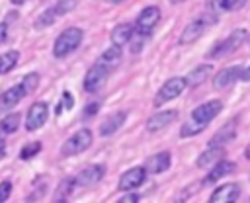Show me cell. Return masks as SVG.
Listing matches in <instances>:
<instances>
[{"label":"cell","instance_id":"cell-25","mask_svg":"<svg viewBox=\"0 0 250 203\" xmlns=\"http://www.w3.org/2000/svg\"><path fill=\"white\" fill-rule=\"evenodd\" d=\"M18 59H20V53H18V51H8V53L0 55V74L10 72V70L16 66Z\"/></svg>","mask_w":250,"mask_h":203},{"label":"cell","instance_id":"cell-28","mask_svg":"<svg viewBox=\"0 0 250 203\" xmlns=\"http://www.w3.org/2000/svg\"><path fill=\"white\" fill-rule=\"evenodd\" d=\"M55 18H57V12H55V8H49V10H45L37 20H35V27L37 29H41V27H47V25H53V21H55Z\"/></svg>","mask_w":250,"mask_h":203},{"label":"cell","instance_id":"cell-42","mask_svg":"<svg viewBox=\"0 0 250 203\" xmlns=\"http://www.w3.org/2000/svg\"><path fill=\"white\" fill-rule=\"evenodd\" d=\"M172 4H180V2H184V0H170Z\"/></svg>","mask_w":250,"mask_h":203},{"label":"cell","instance_id":"cell-14","mask_svg":"<svg viewBox=\"0 0 250 203\" xmlns=\"http://www.w3.org/2000/svg\"><path fill=\"white\" fill-rule=\"evenodd\" d=\"M242 66H227V68H223V70H219L217 72V76L213 78V84H215V88H229V86H232L236 80H240V76H242Z\"/></svg>","mask_w":250,"mask_h":203},{"label":"cell","instance_id":"cell-12","mask_svg":"<svg viewBox=\"0 0 250 203\" xmlns=\"http://www.w3.org/2000/svg\"><path fill=\"white\" fill-rule=\"evenodd\" d=\"M104 174H105V168L102 166V164H94V166H88V168H84L76 178H74V182H76V185H82V187H90V185H94V183H98L102 178H104Z\"/></svg>","mask_w":250,"mask_h":203},{"label":"cell","instance_id":"cell-4","mask_svg":"<svg viewBox=\"0 0 250 203\" xmlns=\"http://www.w3.org/2000/svg\"><path fill=\"white\" fill-rule=\"evenodd\" d=\"M94 137H92V131L90 129H80L78 133H74L70 139H66V142L62 144L61 152L64 156H72V154H78V152H84L86 148H90Z\"/></svg>","mask_w":250,"mask_h":203},{"label":"cell","instance_id":"cell-18","mask_svg":"<svg viewBox=\"0 0 250 203\" xmlns=\"http://www.w3.org/2000/svg\"><path fill=\"white\" fill-rule=\"evenodd\" d=\"M234 162H229V160H219L215 166H211V172L207 174V178H205V182L203 183H215L217 180H221V178H225V176H229V174H232L234 172Z\"/></svg>","mask_w":250,"mask_h":203},{"label":"cell","instance_id":"cell-37","mask_svg":"<svg viewBox=\"0 0 250 203\" xmlns=\"http://www.w3.org/2000/svg\"><path fill=\"white\" fill-rule=\"evenodd\" d=\"M64 102H66V107L70 109V107H72V96H70L68 92H64Z\"/></svg>","mask_w":250,"mask_h":203},{"label":"cell","instance_id":"cell-39","mask_svg":"<svg viewBox=\"0 0 250 203\" xmlns=\"http://www.w3.org/2000/svg\"><path fill=\"white\" fill-rule=\"evenodd\" d=\"M10 2H12V4H16V6H21V4H25L27 0H10Z\"/></svg>","mask_w":250,"mask_h":203},{"label":"cell","instance_id":"cell-11","mask_svg":"<svg viewBox=\"0 0 250 203\" xmlns=\"http://www.w3.org/2000/svg\"><path fill=\"white\" fill-rule=\"evenodd\" d=\"M238 195H240V185L229 182L213 191V195L209 197V203H232L238 199Z\"/></svg>","mask_w":250,"mask_h":203},{"label":"cell","instance_id":"cell-24","mask_svg":"<svg viewBox=\"0 0 250 203\" xmlns=\"http://www.w3.org/2000/svg\"><path fill=\"white\" fill-rule=\"evenodd\" d=\"M18 127H20V115L18 113H10V115L0 119V135H12V133H16Z\"/></svg>","mask_w":250,"mask_h":203},{"label":"cell","instance_id":"cell-36","mask_svg":"<svg viewBox=\"0 0 250 203\" xmlns=\"http://www.w3.org/2000/svg\"><path fill=\"white\" fill-rule=\"evenodd\" d=\"M6 33H8V25L6 23H0V43L6 39Z\"/></svg>","mask_w":250,"mask_h":203},{"label":"cell","instance_id":"cell-38","mask_svg":"<svg viewBox=\"0 0 250 203\" xmlns=\"http://www.w3.org/2000/svg\"><path fill=\"white\" fill-rule=\"evenodd\" d=\"M240 78H242V80H250V66L242 70V76H240Z\"/></svg>","mask_w":250,"mask_h":203},{"label":"cell","instance_id":"cell-5","mask_svg":"<svg viewBox=\"0 0 250 203\" xmlns=\"http://www.w3.org/2000/svg\"><path fill=\"white\" fill-rule=\"evenodd\" d=\"M107 76H109V68H105L104 64H100V62H94V66L86 72V76H84V90L86 92H98L104 84H105V80H107Z\"/></svg>","mask_w":250,"mask_h":203},{"label":"cell","instance_id":"cell-26","mask_svg":"<svg viewBox=\"0 0 250 203\" xmlns=\"http://www.w3.org/2000/svg\"><path fill=\"white\" fill-rule=\"evenodd\" d=\"M74 187H76L74 178H66V180H62V182L59 183L57 191H55V201H64V199H66V195H70Z\"/></svg>","mask_w":250,"mask_h":203},{"label":"cell","instance_id":"cell-33","mask_svg":"<svg viewBox=\"0 0 250 203\" xmlns=\"http://www.w3.org/2000/svg\"><path fill=\"white\" fill-rule=\"evenodd\" d=\"M98 109H100V103H98V102H88L86 107H84V111H82V117H84V119H86V117H92V115L98 113Z\"/></svg>","mask_w":250,"mask_h":203},{"label":"cell","instance_id":"cell-20","mask_svg":"<svg viewBox=\"0 0 250 203\" xmlns=\"http://www.w3.org/2000/svg\"><path fill=\"white\" fill-rule=\"evenodd\" d=\"M121 57H123L121 47H119V45H111L109 49H105V51L100 55V59H98L96 62H100V64H104L105 68L113 70V68H115V66L121 62Z\"/></svg>","mask_w":250,"mask_h":203},{"label":"cell","instance_id":"cell-19","mask_svg":"<svg viewBox=\"0 0 250 203\" xmlns=\"http://www.w3.org/2000/svg\"><path fill=\"white\" fill-rule=\"evenodd\" d=\"M23 96H25V92H23L21 84H20V86H14V88H10V90H6V92L0 96V113L12 109Z\"/></svg>","mask_w":250,"mask_h":203},{"label":"cell","instance_id":"cell-10","mask_svg":"<svg viewBox=\"0 0 250 203\" xmlns=\"http://www.w3.org/2000/svg\"><path fill=\"white\" fill-rule=\"evenodd\" d=\"M145 178H146V170H145V166H143V168H139V166H137V168H131V170H127L125 174H121L117 187H119L121 191L135 189V187H139V185L145 182Z\"/></svg>","mask_w":250,"mask_h":203},{"label":"cell","instance_id":"cell-31","mask_svg":"<svg viewBox=\"0 0 250 203\" xmlns=\"http://www.w3.org/2000/svg\"><path fill=\"white\" fill-rule=\"evenodd\" d=\"M55 12H57V16H62V14H68L70 10H74L76 8V0H59L55 6Z\"/></svg>","mask_w":250,"mask_h":203},{"label":"cell","instance_id":"cell-1","mask_svg":"<svg viewBox=\"0 0 250 203\" xmlns=\"http://www.w3.org/2000/svg\"><path fill=\"white\" fill-rule=\"evenodd\" d=\"M82 29L80 27H66L57 39H55V45H53V55L55 57H66L68 53H72L74 49H78V45L82 43Z\"/></svg>","mask_w":250,"mask_h":203},{"label":"cell","instance_id":"cell-6","mask_svg":"<svg viewBox=\"0 0 250 203\" xmlns=\"http://www.w3.org/2000/svg\"><path fill=\"white\" fill-rule=\"evenodd\" d=\"M223 109V103L219 100H211V102H205L201 105H197L193 111H191V119L197 121V123H203V125H209Z\"/></svg>","mask_w":250,"mask_h":203},{"label":"cell","instance_id":"cell-8","mask_svg":"<svg viewBox=\"0 0 250 203\" xmlns=\"http://www.w3.org/2000/svg\"><path fill=\"white\" fill-rule=\"evenodd\" d=\"M158 21H160V10L156 6H146L137 18V31H141L143 35L148 37Z\"/></svg>","mask_w":250,"mask_h":203},{"label":"cell","instance_id":"cell-15","mask_svg":"<svg viewBox=\"0 0 250 203\" xmlns=\"http://www.w3.org/2000/svg\"><path fill=\"white\" fill-rule=\"evenodd\" d=\"M176 117H178V111H176V109L158 111V113H154L152 117H148V121H146V131H150V133L162 131V129L168 127Z\"/></svg>","mask_w":250,"mask_h":203},{"label":"cell","instance_id":"cell-35","mask_svg":"<svg viewBox=\"0 0 250 203\" xmlns=\"http://www.w3.org/2000/svg\"><path fill=\"white\" fill-rule=\"evenodd\" d=\"M137 201H141V195H137V193H129L119 199V203H137Z\"/></svg>","mask_w":250,"mask_h":203},{"label":"cell","instance_id":"cell-2","mask_svg":"<svg viewBox=\"0 0 250 203\" xmlns=\"http://www.w3.org/2000/svg\"><path fill=\"white\" fill-rule=\"evenodd\" d=\"M246 37H248V33H246V29H234L229 37H225L223 41H219L211 51H209V59H221V57H227V55H230V53H234L244 41H246Z\"/></svg>","mask_w":250,"mask_h":203},{"label":"cell","instance_id":"cell-21","mask_svg":"<svg viewBox=\"0 0 250 203\" xmlns=\"http://www.w3.org/2000/svg\"><path fill=\"white\" fill-rule=\"evenodd\" d=\"M123 123H125V113H123V111L113 113V115H109L107 119L102 121V125H100V135H102V137H109V135H113Z\"/></svg>","mask_w":250,"mask_h":203},{"label":"cell","instance_id":"cell-16","mask_svg":"<svg viewBox=\"0 0 250 203\" xmlns=\"http://www.w3.org/2000/svg\"><path fill=\"white\" fill-rule=\"evenodd\" d=\"M170 168V152H156L145 160V170L148 174H162Z\"/></svg>","mask_w":250,"mask_h":203},{"label":"cell","instance_id":"cell-7","mask_svg":"<svg viewBox=\"0 0 250 203\" xmlns=\"http://www.w3.org/2000/svg\"><path fill=\"white\" fill-rule=\"evenodd\" d=\"M213 20H215V18L203 16V18H197V20L189 21V23L186 25V29L182 31V35H180V43H182V45H188V43H193L195 39H199V37L205 33L209 21H213Z\"/></svg>","mask_w":250,"mask_h":203},{"label":"cell","instance_id":"cell-3","mask_svg":"<svg viewBox=\"0 0 250 203\" xmlns=\"http://www.w3.org/2000/svg\"><path fill=\"white\" fill-rule=\"evenodd\" d=\"M186 86H188L186 84V78H182V76H174V78L166 80L160 86V90L156 92V96H154V105H162V103L178 98L186 90Z\"/></svg>","mask_w":250,"mask_h":203},{"label":"cell","instance_id":"cell-34","mask_svg":"<svg viewBox=\"0 0 250 203\" xmlns=\"http://www.w3.org/2000/svg\"><path fill=\"white\" fill-rule=\"evenodd\" d=\"M10 193H12V183L10 182H2L0 183V203L6 201L10 197Z\"/></svg>","mask_w":250,"mask_h":203},{"label":"cell","instance_id":"cell-27","mask_svg":"<svg viewBox=\"0 0 250 203\" xmlns=\"http://www.w3.org/2000/svg\"><path fill=\"white\" fill-rule=\"evenodd\" d=\"M205 127H207V125L197 123V121H193V119L189 117V121H186V123L182 125V129H180V137H193V135H199Z\"/></svg>","mask_w":250,"mask_h":203},{"label":"cell","instance_id":"cell-13","mask_svg":"<svg viewBox=\"0 0 250 203\" xmlns=\"http://www.w3.org/2000/svg\"><path fill=\"white\" fill-rule=\"evenodd\" d=\"M236 125L238 121L236 119H230L229 123H225L209 141V146H227L234 137H236Z\"/></svg>","mask_w":250,"mask_h":203},{"label":"cell","instance_id":"cell-29","mask_svg":"<svg viewBox=\"0 0 250 203\" xmlns=\"http://www.w3.org/2000/svg\"><path fill=\"white\" fill-rule=\"evenodd\" d=\"M37 86H39V74L31 72V74H25V76H23V80H21V88H23L25 94H31Z\"/></svg>","mask_w":250,"mask_h":203},{"label":"cell","instance_id":"cell-32","mask_svg":"<svg viewBox=\"0 0 250 203\" xmlns=\"http://www.w3.org/2000/svg\"><path fill=\"white\" fill-rule=\"evenodd\" d=\"M41 150V142H31V144H27V146H23V150H21V160H27V158H31V156H35L37 152Z\"/></svg>","mask_w":250,"mask_h":203},{"label":"cell","instance_id":"cell-41","mask_svg":"<svg viewBox=\"0 0 250 203\" xmlns=\"http://www.w3.org/2000/svg\"><path fill=\"white\" fill-rule=\"evenodd\" d=\"M105 2H109V4H119V2H123V0H105Z\"/></svg>","mask_w":250,"mask_h":203},{"label":"cell","instance_id":"cell-22","mask_svg":"<svg viewBox=\"0 0 250 203\" xmlns=\"http://www.w3.org/2000/svg\"><path fill=\"white\" fill-rule=\"evenodd\" d=\"M211 64H199L197 68H193L188 76H186V84L188 86H191V88H195V86H201L205 80H207V76L211 74Z\"/></svg>","mask_w":250,"mask_h":203},{"label":"cell","instance_id":"cell-30","mask_svg":"<svg viewBox=\"0 0 250 203\" xmlns=\"http://www.w3.org/2000/svg\"><path fill=\"white\" fill-rule=\"evenodd\" d=\"M145 39H146V35H143L141 31H133V35H131V39L127 43V45H131V53H139L143 49V45H145Z\"/></svg>","mask_w":250,"mask_h":203},{"label":"cell","instance_id":"cell-17","mask_svg":"<svg viewBox=\"0 0 250 203\" xmlns=\"http://www.w3.org/2000/svg\"><path fill=\"white\" fill-rule=\"evenodd\" d=\"M223 156H225V148L223 146H209L205 152H201L197 156L195 164H197V168H211L219 160H223Z\"/></svg>","mask_w":250,"mask_h":203},{"label":"cell","instance_id":"cell-40","mask_svg":"<svg viewBox=\"0 0 250 203\" xmlns=\"http://www.w3.org/2000/svg\"><path fill=\"white\" fill-rule=\"evenodd\" d=\"M2 152H4V141L0 139V154H2Z\"/></svg>","mask_w":250,"mask_h":203},{"label":"cell","instance_id":"cell-23","mask_svg":"<svg viewBox=\"0 0 250 203\" xmlns=\"http://www.w3.org/2000/svg\"><path fill=\"white\" fill-rule=\"evenodd\" d=\"M131 35H133V25H131V23H119V25H115L113 31H111V43L123 47V45L129 43Z\"/></svg>","mask_w":250,"mask_h":203},{"label":"cell","instance_id":"cell-9","mask_svg":"<svg viewBox=\"0 0 250 203\" xmlns=\"http://www.w3.org/2000/svg\"><path fill=\"white\" fill-rule=\"evenodd\" d=\"M49 117V107L45 102H35L29 109H27V119H25V129L27 131H37L39 127L45 125Z\"/></svg>","mask_w":250,"mask_h":203}]
</instances>
